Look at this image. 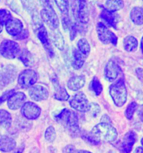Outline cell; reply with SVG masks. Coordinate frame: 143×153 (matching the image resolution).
Masks as SVG:
<instances>
[{"mask_svg": "<svg viewBox=\"0 0 143 153\" xmlns=\"http://www.w3.org/2000/svg\"><path fill=\"white\" fill-rule=\"evenodd\" d=\"M56 120L65 127L72 135H77L80 132L79 120L77 114L74 111L64 109L56 116Z\"/></svg>", "mask_w": 143, "mask_h": 153, "instance_id": "obj_1", "label": "cell"}, {"mask_svg": "<svg viewBox=\"0 0 143 153\" xmlns=\"http://www.w3.org/2000/svg\"><path fill=\"white\" fill-rule=\"evenodd\" d=\"M91 132L100 141L110 143L115 141L118 135L116 128L110 123L103 122L94 126Z\"/></svg>", "mask_w": 143, "mask_h": 153, "instance_id": "obj_2", "label": "cell"}, {"mask_svg": "<svg viewBox=\"0 0 143 153\" xmlns=\"http://www.w3.org/2000/svg\"><path fill=\"white\" fill-rule=\"evenodd\" d=\"M110 94L116 106L121 107L127 100L128 92L123 79H120L110 86Z\"/></svg>", "mask_w": 143, "mask_h": 153, "instance_id": "obj_3", "label": "cell"}, {"mask_svg": "<svg viewBox=\"0 0 143 153\" xmlns=\"http://www.w3.org/2000/svg\"><path fill=\"white\" fill-rule=\"evenodd\" d=\"M44 2V8L40 12L41 19L52 30L57 29L59 22L57 14L48 0L45 1Z\"/></svg>", "mask_w": 143, "mask_h": 153, "instance_id": "obj_4", "label": "cell"}, {"mask_svg": "<svg viewBox=\"0 0 143 153\" xmlns=\"http://www.w3.org/2000/svg\"><path fill=\"white\" fill-rule=\"evenodd\" d=\"M20 53V46L15 41L4 40L0 45V53L6 59H14Z\"/></svg>", "mask_w": 143, "mask_h": 153, "instance_id": "obj_5", "label": "cell"}, {"mask_svg": "<svg viewBox=\"0 0 143 153\" xmlns=\"http://www.w3.org/2000/svg\"><path fill=\"white\" fill-rule=\"evenodd\" d=\"M72 108L80 112H86L88 111L89 103L84 93L80 91L72 96L69 101Z\"/></svg>", "mask_w": 143, "mask_h": 153, "instance_id": "obj_6", "label": "cell"}, {"mask_svg": "<svg viewBox=\"0 0 143 153\" xmlns=\"http://www.w3.org/2000/svg\"><path fill=\"white\" fill-rule=\"evenodd\" d=\"M38 80V75L34 70L27 69L20 73L18 77V84L24 89L31 88Z\"/></svg>", "mask_w": 143, "mask_h": 153, "instance_id": "obj_7", "label": "cell"}, {"mask_svg": "<svg viewBox=\"0 0 143 153\" xmlns=\"http://www.w3.org/2000/svg\"><path fill=\"white\" fill-rule=\"evenodd\" d=\"M97 32L100 41L103 44L108 45L111 43L114 45H117V37L103 23H98Z\"/></svg>", "mask_w": 143, "mask_h": 153, "instance_id": "obj_8", "label": "cell"}, {"mask_svg": "<svg viewBox=\"0 0 143 153\" xmlns=\"http://www.w3.org/2000/svg\"><path fill=\"white\" fill-rule=\"evenodd\" d=\"M21 113L28 120H35L40 115L41 109L36 104L29 102L22 105Z\"/></svg>", "mask_w": 143, "mask_h": 153, "instance_id": "obj_9", "label": "cell"}, {"mask_svg": "<svg viewBox=\"0 0 143 153\" xmlns=\"http://www.w3.org/2000/svg\"><path fill=\"white\" fill-rule=\"evenodd\" d=\"M27 97L24 93L21 91L13 93L7 99V105L10 109L16 110L22 107Z\"/></svg>", "mask_w": 143, "mask_h": 153, "instance_id": "obj_10", "label": "cell"}, {"mask_svg": "<svg viewBox=\"0 0 143 153\" xmlns=\"http://www.w3.org/2000/svg\"><path fill=\"white\" fill-rule=\"evenodd\" d=\"M38 19L39 18L38 17L35 18L34 19V23L35 25L36 35L41 43L44 45L45 47H49L50 43L47 30L43 25V23Z\"/></svg>", "mask_w": 143, "mask_h": 153, "instance_id": "obj_11", "label": "cell"}, {"mask_svg": "<svg viewBox=\"0 0 143 153\" xmlns=\"http://www.w3.org/2000/svg\"><path fill=\"white\" fill-rule=\"evenodd\" d=\"M29 93L31 99L36 102L46 100L49 97V91L48 89L44 86L39 85L31 87Z\"/></svg>", "mask_w": 143, "mask_h": 153, "instance_id": "obj_12", "label": "cell"}, {"mask_svg": "<svg viewBox=\"0 0 143 153\" xmlns=\"http://www.w3.org/2000/svg\"><path fill=\"white\" fill-rule=\"evenodd\" d=\"M6 31L13 36L18 35L23 30V24L18 19L11 18L5 24Z\"/></svg>", "mask_w": 143, "mask_h": 153, "instance_id": "obj_13", "label": "cell"}, {"mask_svg": "<svg viewBox=\"0 0 143 153\" xmlns=\"http://www.w3.org/2000/svg\"><path fill=\"white\" fill-rule=\"evenodd\" d=\"M120 72V68L115 62L113 61L108 62L105 70V77L108 81L110 82L115 81Z\"/></svg>", "mask_w": 143, "mask_h": 153, "instance_id": "obj_14", "label": "cell"}, {"mask_svg": "<svg viewBox=\"0 0 143 153\" xmlns=\"http://www.w3.org/2000/svg\"><path fill=\"white\" fill-rule=\"evenodd\" d=\"M136 140V135L133 131H129L125 134L122 142V151L124 153L131 152Z\"/></svg>", "mask_w": 143, "mask_h": 153, "instance_id": "obj_15", "label": "cell"}, {"mask_svg": "<svg viewBox=\"0 0 143 153\" xmlns=\"http://www.w3.org/2000/svg\"><path fill=\"white\" fill-rule=\"evenodd\" d=\"M77 15L79 21L82 24H87L89 21V10L86 0L79 1V5L77 11Z\"/></svg>", "mask_w": 143, "mask_h": 153, "instance_id": "obj_16", "label": "cell"}, {"mask_svg": "<svg viewBox=\"0 0 143 153\" xmlns=\"http://www.w3.org/2000/svg\"><path fill=\"white\" fill-rule=\"evenodd\" d=\"M87 57L80 52L78 48H75L73 51L72 66L76 70H79L83 66Z\"/></svg>", "mask_w": 143, "mask_h": 153, "instance_id": "obj_17", "label": "cell"}, {"mask_svg": "<svg viewBox=\"0 0 143 153\" xmlns=\"http://www.w3.org/2000/svg\"><path fill=\"white\" fill-rule=\"evenodd\" d=\"M16 146L14 140L9 136L0 134V150L4 152H10L13 150Z\"/></svg>", "mask_w": 143, "mask_h": 153, "instance_id": "obj_18", "label": "cell"}, {"mask_svg": "<svg viewBox=\"0 0 143 153\" xmlns=\"http://www.w3.org/2000/svg\"><path fill=\"white\" fill-rule=\"evenodd\" d=\"M86 83V78L83 75L71 77L67 83L68 88L72 91H77L82 88Z\"/></svg>", "mask_w": 143, "mask_h": 153, "instance_id": "obj_19", "label": "cell"}, {"mask_svg": "<svg viewBox=\"0 0 143 153\" xmlns=\"http://www.w3.org/2000/svg\"><path fill=\"white\" fill-rule=\"evenodd\" d=\"M123 45L124 49L126 51L131 52L136 51L138 47V42L134 36H129L124 38Z\"/></svg>", "mask_w": 143, "mask_h": 153, "instance_id": "obj_20", "label": "cell"}, {"mask_svg": "<svg viewBox=\"0 0 143 153\" xmlns=\"http://www.w3.org/2000/svg\"><path fill=\"white\" fill-rule=\"evenodd\" d=\"M130 18L132 22L136 25L143 24V9L136 7L133 8L130 13Z\"/></svg>", "mask_w": 143, "mask_h": 153, "instance_id": "obj_21", "label": "cell"}, {"mask_svg": "<svg viewBox=\"0 0 143 153\" xmlns=\"http://www.w3.org/2000/svg\"><path fill=\"white\" fill-rule=\"evenodd\" d=\"M124 6L122 0H107L105 3V9L112 13L122 9Z\"/></svg>", "mask_w": 143, "mask_h": 153, "instance_id": "obj_22", "label": "cell"}, {"mask_svg": "<svg viewBox=\"0 0 143 153\" xmlns=\"http://www.w3.org/2000/svg\"><path fill=\"white\" fill-rule=\"evenodd\" d=\"M52 31L53 33L52 34V39L54 45L59 50L63 51L64 48L65 43L62 33L57 29Z\"/></svg>", "mask_w": 143, "mask_h": 153, "instance_id": "obj_23", "label": "cell"}, {"mask_svg": "<svg viewBox=\"0 0 143 153\" xmlns=\"http://www.w3.org/2000/svg\"><path fill=\"white\" fill-rule=\"evenodd\" d=\"M101 18L107 23L108 25L114 28H116V16L114 14V13L109 11L106 9H104L101 12Z\"/></svg>", "mask_w": 143, "mask_h": 153, "instance_id": "obj_24", "label": "cell"}, {"mask_svg": "<svg viewBox=\"0 0 143 153\" xmlns=\"http://www.w3.org/2000/svg\"><path fill=\"white\" fill-rule=\"evenodd\" d=\"M11 122L12 118L10 113L4 109H0V127L8 128Z\"/></svg>", "mask_w": 143, "mask_h": 153, "instance_id": "obj_25", "label": "cell"}, {"mask_svg": "<svg viewBox=\"0 0 143 153\" xmlns=\"http://www.w3.org/2000/svg\"><path fill=\"white\" fill-rule=\"evenodd\" d=\"M19 59L26 66H31L34 63V57L26 49L20 51L19 54Z\"/></svg>", "mask_w": 143, "mask_h": 153, "instance_id": "obj_26", "label": "cell"}, {"mask_svg": "<svg viewBox=\"0 0 143 153\" xmlns=\"http://www.w3.org/2000/svg\"><path fill=\"white\" fill-rule=\"evenodd\" d=\"M77 48L87 57L88 56L90 53L91 48L88 42L85 38H82L80 39L77 43Z\"/></svg>", "mask_w": 143, "mask_h": 153, "instance_id": "obj_27", "label": "cell"}, {"mask_svg": "<svg viewBox=\"0 0 143 153\" xmlns=\"http://www.w3.org/2000/svg\"><path fill=\"white\" fill-rule=\"evenodd\" d=\"M81 136L83 139L91 145H96L100 144V143L101 142V141L91 132H83L81 134Z\"/></svg>", "mask_w": 143, "mask_h": 153, "instance_id": "obj_28", "label": "cell"}, {"mask_svg": "<svg viewBox=\"0 0 143 153\" xmlns=\"http://www.w3.org/2000/svg\"><path fill=\"white\" fill-rule=\"evenodd\" d=\"M89 87L91 90H92L96 95H99L102 91V85L97 77H94Z\"/></svg>", "mask_w": 143, "mask_h": 153, "instance_id": "obj_29", "label": "cell"}, {"mask_svg": "<svg viewBox=\"0 0 143 153\" xmlns=\"http://www.w3.org/2000/svg\"><path fill=\"white\" fill-rule=\"evenodd\" d=\"M54 96L55 99L60 101H67L69 98V95L67 90L62 87H59L57 89Z\"/></svg>", "mask_w": 143, "mask_h": 153, "instance_id": "obj_30", "label": "cell"}, {"mask_svg": "<svg viewBox=\"0 0 143 153\" xmlns=\"http://www.w3.org/2000/svg\"><path fill=\"white\" fill-rule=\"evenodd\" d=\"M59 9L64 15H68L69 11L68 0H54Z\"/></svg>", "mask_w": 143, "mask_h": 153, "instance_id": "obj_31", "label": "cell"}, {"mask_svg": "<svg viewBox=\"0 0 143 153\" xmlns=\"http://www.w3.org/2000/svg\"><path fill=\"white\" fill-rule=\"evenodd\" d=\"M138 108V104L136 102H131L128 105L125 110V115L128 120H131L134 116V113Z\"/></svg>", "mask_w": 143, "mask_h": 153, "instance_id": "obj_32", "label": "cell"}, {"mask_svg": "<svg viewBox=\"0 0 143 153\" xmlns=\"http://www.w3.org/2000/svg\"><path fill=\"white\" fill-rule=\"evenodd\" d=\"M12 18L10 12L7 10H0V24L4 25Z\"/></svg>", "mask_w": 143, "mask_h": 153, "instance_id": "obj_33", "label": "cell"}, {"mask_svg": "<svg viewBox=\"0 0 143 153\" xmlns=\"http://www.w3.org/2000/svg\"><path fill=\"white\" fill-rule=\"evenodd\" d=\"M45 137L49 142H53L56 137V132L53 126H49L45 133Z\"/></svg>", "mask_w": 143, "mask_h": 153, "instance_id": "obj_34", "label": "cell"}, {"mask_svg": "<svg viewBox=\"0 0 143 153\" xmlns=\"http://www.w3.org/2000/svg\"><path fill=\"white\" fill-rule=\"evenodd\" d=\"M90 114L93 117H96L101 112V108L98 104L96 103H89L88 111Z\"/></svg>", "mask_w": 143, "mask_h": 153, "instance_id": "obj_35", "label": "cell"}, {"mask_svg": "<svg viewBox=\"0 0 143 153\" xmlns=\"http://www.w3.org/2000/svg\"><path fill=\"white\" fill-rule=\"evenodd\" d=\"M13 93H14V91L13 90H9L8 91L5 92L4 94L2 95L1 97H0V104L9 99L10 95L13 94Z\"/></svg>", "mask_w": 143, "mask_h": 153, "instance_id": "obj_36", "label": "cell"}, {"mask_svg": "<svg viewBox=\"0 0 143 153\" xmlns=\"http://www.w3.org/2000/svg\"><path fill=\"white\" fill-rule=\"evenodd\" d=\"M77 152V150L75 147L72 145H68L63 150V152L64 153H75Z\"/></svg>", "mask_w": 143, "mask_h": 153, "instance_id": "obj_37", "label": "cell"}, {"mask_svg": "<svg viewBox=\"0 0 143 153\" xmlns=\"http://www.w3.org/2000/svg\"><path fill=\"white\" fill-rule=\"evenodd\" d=\"M28 36V32L27 30H23L22 32H21L18 35L16 36H14L15 39H25Z\"/></svg>", "mask_w": 143, "mask_h": 153, "instance_id": "obj_38", "label": "cell"}, {"mask_svg": "<svg viewBox=\"0 0 143 153\" xmlns=\"http://www.w3.org/2000/svg\"><path fill=\"white\" fill-rule=\"evenodd\" d=\"M136 74L138 76V78L141 81L143 82V68H138L136 70Z\"/></svg>", "mask_w": 143, "mask_h": 153, "instance_id": "obj_39", "label": "cell"}, {"mask_svg": "<svg viewBox=\"0 0 143 153\" xmlns=\"http://www.w3.org/2000/svg\"><path fill=\"white\" fill-rule=\"evenodd\" d=\"M101 122L103 123H111V120L110 117H108L106 114H105L102 116V117L101 118Z\"/></svg>", "mask_w": 143, "mask_h": 153, "instance_id": "obj_40", "label": "cell"}, {"mask_svg": "<svg viewBox=\"0 0 143 153\" xmlns=\"http://www.w3.org/2000/svg\"><path fill=\"white\" fill-rule=\"evenodd\" d=\"M139 116H140V118L141 120H142L143 122V105H142V106L141 107L140 109V111H139Z\"/></svg>", "mask_w": 143, "mask_h": 153, "instance_id": "obj_41", "label": "cell"}, {"mask_svg": "<svg viewBox=\"0 0 143 153\" xmlns=\"http://www.w3.org/2000/svg\"><path fill=\"white\" fill-rule=\"evenodd\" d=\"M135 153H143V147H138L136 149Z\"/></svg>", "mask_w": 143, "mask_h": 153, "instance_id": "obj_42", "label": "cell"}, {"mask_svg": "<svg viewBox=\"0 0 143 153\" xmlns=\"http://www.w3.org/2000/svg\"><path fill=\"white\" fill-rule=\"evenodd\" d=\"M140 46H141V49H142L143 53V36L142 37V41H141V45Z\"/></svg>", "mask_w": 143, "mask_h": 153, "instance_id": "obj_43", "label": "cell"}, {"mask_svg": "<svg viewBox=\"0 0 143 153\" xmlns=\"http://www.w3.org/2000/svg\"><path fill=\"white\" fill-rule=\"evenodd\" d=\"M3 26H4V25L0 24V33H1V32H2V30H3Z\"/></svg>", "mask_w": 143, "mask_h": 153, "instance_id": "obj_44", "label": "cell"}, {"mask_svg": "<svg viewBox=\"0 0 143 153\" xmlns=\"http://www.w3.org/2000/svg\"><path fill=\"white\" fill-rule=\"evenodd\" d=\"M141 144H142V146H143V138L141 140Z\"/></svg>", "mask_w": 143, "mask_h": 153, "instance_id": "obj_45", "label": "cell"}, {"mask_svg": "<svg viewBox=\"0 0 143 153\" xmlns=\"http://www.w3.org/2000/svg\"><path fill=\"white\" fill-rule=\"evenodd\" d=\"M43 1H46V0H43Z\"/></svg>", "mask_w": 143, "mask_h": 153, "instance_id": "obj_46", "label": "cell"}, {"mask_svg": "<svg viewBox=\"0 0 143 153\" xmlns=\"http://www.w3.org/2000/svg\"><path fill=\"white\" fill-rule=\"evenodd\" d=\"M79 1H80V0H79Z\"/></svg>", "mask_w": 143, "mask_h": 153, "instance_id": "obj_47", "label": "cell"}]
</instances>
